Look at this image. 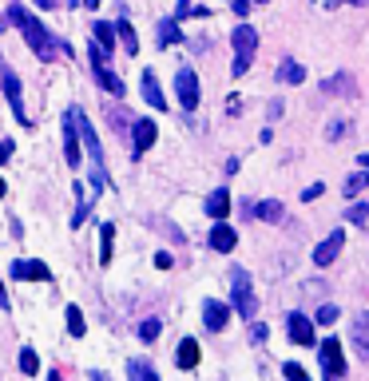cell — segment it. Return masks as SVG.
I'll use <instances>...</instances> for the list:
<instances>
[{
  "label": "cell",
  "instance_id": "obj_28",
  "mask_svg": "<svg viewBox=\"0 0 369 381\" xmlns=\"http://www.w3.org/2000/svg\"><path fill=\"white\" fill-rule=\"evenodd\" d=\"M20 373H40V358H36V349H20Z\"/></svg>",
  "mask_w": 369,
  "mask_h": 381
},
{
  "label": "cell",
  "instance_id": "obj_42",
  "mask_svg": "<svg viewBox=\"0 0 369 381\" xmlns=\"http://www.w3.org/2000/svg\"><path fill=\"white\" fill-rule=\"evenodd\" d=\"M12 159V143H0V163H8Z\"/></svg>",
  "mask_w": 369,
  "mask_h": 381
},
{
  "label": "cell",
  "instance_id": "obj_29",
  "mask_svg": "<svg viewBox=\"0 0 369 381\" xmlns=\"http://www.w3.org/2000/svg\"><path fill=\"white\" fill-rule=\"evenodd\" d=\"M83 330H88V326H83V314L76 306H68V333H72V338H83Z\"/></svg>",
  "mask_w": 369,
  "mask_h": 381
},
{
  "label": "cell",
  "instance_id": "obj_14",
  "mask_svg": "<svg viewBox=\"0 0 369 381\" xmlns=\"http://www.w3.org/2000/svg\"><path fill=\"white\" fill-rule=\"evenodd\" d=\"M139 88H143V99H147V104H151L155 111L167 108V95H163L159 79H155V72H151V68H143V76H139Z\"/></svg>",
  "mask_w": 369,
  "mask_h": 381
},
{
  "label": "cell",
  "instance_id": "obj_24",
  "mask_svg": "<svg viewBox=\"0 0 369 381\" xmlns=\"http://www.w3.org/2000/svg\"><path fill=\"white\" fill-rule=\"evenodd\" d=\"M115 36L123 40V48H128L131 56H139V36H135V28H131L128 20H119V24H115Z\"/></svg>",
  "mask_w": 369,
  "mask_h": 381
},
{
  "label": "cell",
  "instance_id": "obj_3",
  "mask_svg": "<svg viewBox=\"0 0 369 381\" xmlns=\"http://www.w3.org/2000/svg\"><path fill=\"white\" fill-rule=\"evenodd\" d=\"M230 286H235V310H239L246 322H255L258 314V298H255V286H250V274L242 266L230 270Z\"/></svg>",
  "mask_w": 369,
  "mask_h": 381
},
{
  "label": "cell",
  "instance_id": "obj_37",
  "mask_svg": "<svg viewBox=\"0 0 369 381\" xmlns=\"http://www.w3.org/2000/svg\"><path fill=\"white\" fill-rule=\"evenodd\" d=\"M321 190H326V187H321V183H310V187L302 190V199H306V203H314V199H318Z\"/></svg>",
  "mask_w": 369,
  "mask_h": 381
},
{
  "label": "cell",
  "instance_id": "obj_4",
  "mask_svg": "<svg viewBox=\"0 0 369 381\" xmlns=\"http://www.w3.org/2000/svg\"><path fill=\"white\" fill-rule=\"evenodd\" d=\"M318 358H321V373H326V378H346V358H341V342H337V338H326V342H321Z\"/></svg>",
  "mask_w": 369,
  "mask_h": 381
},
{
  "label": "cell",
  "instance_id": "obj_26",
  "mask_svg": "<svg viewBox=\"0 0 369 381\" xmlns=\"http://www.w3.org/2000/svg\"><path fill=\"white\" fill-rule=\"evenodd\" d=\"M255 215H258V219H266V222H282V203L266 199V203H258V206H255Z\"/></svg>",
  "mask_w": 369,
  "mask_h": 381
},
{
  "label": "cell",
  "instance_id": "obj_7",
  "mask_svg": "<svg viewBox=\"0 0 369 381\" xmlns=\"http://www.w3.org/2000/svg\"><path fill=\"white\" fill-rule=\"evenodd\" d=\"M12 278L17 282H48L52 270L40 258H20V262H12Z\"/></svg>",
  "mask_w": 369,
  "mask_h": 381
},
{
  "label": "cell",
  "instance_id": "obj_5",
  "mask_svg": "<svg viewBox=\"0 0 369 381\" xmlns=\"http://www.w3.org/2000/svg\"><path fill=\"white\" fill-rule=\"evenodd\" d=\"M92 76H96V79H99V88H108L115 99L123 95V79L115 76L112 68H108V60H103V52H99L96 44H92Z\"/></svg>",
  "mask_w": 369,
  "mask_h": 381
},
{
  "label": "cell",
  "instance_id": "obj_27",
  "mask_svg": "<svg viewBox=\"0 0 369 381\" xmlns=\"http://www.w3.org/2000/svg\"><path fill=\"white\" fill-rule=\"evenodd\" d=\"M369 187V171L361 167V171H353L350 179H346V195H361V190Z\"/></svg>",
  "mask_w": 369,
  "mask_h": 381
},
{
  "label": "cell",
  "instance_id": "obj_32",
  "mask_svg": "<svg viewBox=\"0 0 369 381\" xmlns=\"http://www.w3.org/2000/svg\"><path fill=\"white\" fill-rule=\"evenodd\" d=\"M350 222H353V226L369 222V203H353V206H350Z\"/></svg>",
  "mask_w": 369,
  "mask_h": 381
},
{
  "label": "cell",
  "instance_id": "obj_16",
  "mask_svg": "<svg viewBox=\"0 0 369 381\" xmlns=\"http://www.w3.org/2000/svg\"><path fill=\"white\" fill-rule=\"evenodd\" d=\"M235 242H239V235H235V226H226V222L219 219V226L210 231V246H215L219 254H230V251H235Z\"/></svg>",
  "mask_w": 369,
  "mask_h": 381
},
{
  "label": "cell",
  "instance_id": "obj_46",
  "mask_svg": "<svg viewBox=\"0 0 369 381\" xmlns=\"http://www.w3.org/2000/svg\"><path fill=\"white\" fill-rule=\"evenodd\" d=\"M350 4H369V0H350Z\"/></svg>",
  "mask_w": 369,
  "mask_h": 381
},
{
  "label": "cell",
  "instance_id": "obj_19",
  "mask_svg": "<svg viewBox=\"0 0 369 381\" xmlns=\"http://www.w3.org/2000/svg\"><path fill=\"white\" fill-rule=\"evenodd\" d=\"M175 362L183 365V369H195V365H199V342H195V338H183V342H179Z\"/></svg>",
  "mask_w": 369,
  "mask_h": 381
},
{
  "label": "cell",
  "instance_id": "obj_12",
  "mask_svg": "<svg viewBox=\"0 0 369 381\" xmlns=\"http://www.w3.org/2000/svg\"><path fill=\"white\" fill-rule=\"evenodd\" d=\"M286 330H290V342H298V346H314V322L306 314H294L286 318Z\"/></svg>",
  "mask_w": 369,
  "mask_h": 381
},
{
  "label": "cell",
  "instance_id": "obj_23",
  "mask_svg": "<svg viewBox=\"0 0 369 381\" xmlns=\"http://www.w3.org/2000/svg\"><path fill=\"white\" fill-rule=\"evenodd\" d=\"M179 40H183L179 20H163V24H159V40H155V44H159V48H171V44H179Z\"/></svg>",
  "mask_w": 369,
  "mask_h": 381
},
{
  "label": "cell",
  "instance_id": "obj_41",
  "mask_svg": "<svg viewBox=\"0 0 369 381\" xmlns=\"http://www.w3.org/2000/svg\"><path fill=\"white\" fill-rule=\"evenodd\" d=\"M239 99H242V95H230V104H226V111H230V115H239V111H242Z\"/></svg>",
  "mask_w": 369,
  "mask_h": 381
},
{
  "label": "cell",
  "instance_id": "obj_30",
  "mask_svg": "<svg viewBox=\"0 0 369 381\" xmlns=\"http://www.w3.org/2000/svg\"><path fill=\"white\" fill-rule=\"evenodd\" d=\"M128 378H135V381H139V378H143V381H155V369H151L147 362H139V358H135V362L128 365Z\"/></svg>",
  "mask_w": 369,
  "mask_h": 381
},
{
  "label": "cell",
  "instance_id": "obj_18",
  "mask_svg": "<svg viewBox=\"0 0 369 381\" xmlns=\"http://www.w3.org/2000/svg\"><path fill=\"white\" fill-rule=\"evenodd\" d=\"M203 211H207L210 219H226V215H230V195H226V190H215L207 203H203Z\"/></svg>",
  "mask_w": 369,
  "mask_h": 381
},
{
  "label": "cell",
  "instance_id": "obj_17",
  "mask_svg": "<svg viewBox=\"0 0 369 381\" xmlns=\"http://www.w3.org/2000/svg\"><path fill=\"white\" fill-rule=\"evenodd\" d=\"M321 92H326V95H357V84H353V76L341 72V76L326 79V84H321Z\"/></svg>",
  "mask_w": 369,
  "mask_h": 381
},
{
  "label": "cell",
  "instance_id": "obj_13",
  "mask_svg": "<svg viewBox=\"0 0 369 381\" xmlns=\"http://www.w3.org/2000/svg\"><path fill=\"white\" fill-rule=\"evenodd\" d=\"M226 322H230V310H226L223 302H215V298H207V302H203V326H207L210 333L226 330Z\"/></svg>",
  "mask_w": 369,
  "mask_h": 381
},
{
  "label": "cell",
  "instance_id": "obj_43",
  "mask_svg": "<svg viewBox=\"0 0 369 381\" xmlns=\"http://www.w3.org/2000/svg\"><path fill=\"white\" fill-rule=\"evenodd\" d=\"M0 310H8V294H4V286H0Z\"/></svg>",
  "mask_w": 369,
  "mask_h": 381
},
{
  "label": "cell",
  "instance_id": "obj_20",
  "mask_svg": "<svg viewBox=\"0 0 369 381\" xmlns=\"http://www.w3.org/2000/svg\"><path fill=\"white\" fill-rule=\"evenodd\" d=\"M112 246H115V226L112 222H99V262L103 266L112 262Z\"/></svg>",
  "mask_w": 369,
  "mask_h": 381
},
{
  "label": "cell",
  "instance_id": "obj_15",
  "mask_svg": "<svg viewBox=\"0 0 369 381\" xmlns=\"http://www.w3.org/2000/svg\"><path fill=\"white\" fill-rule=\"evenodd\" d=\"M350 338H353V349H357V358H361V362H369V310L353 318Z\"/></svg>",
  "mask_w": 369,
  "mask_h": 381
},
{
  "label": "cell",
  "instance_id": "obj_11",
  "mask_svg": "<svg viewBox=\"0 0 369 381\" xmlns=\"http://www.w3.org/2000/svg\"><path fill=\"white\" fill-rule=\"evenodd\" d=\"M155 135H159L155 119H135V124H131V143H135V159L143 155L151 143H155Z\"/></svg>",
  "mask_w": 369,
  "mask_h": 381
},
{
  "label": "cell",
  "instance_id": "obj_47",
  "mask_svg": "<svg viewBox=\"0 0 369 381\" xmlns=\"http://www.w3.org/2000/svg\"><path fill=\"white\" fill-rule=\"evenodd\" d=\"M255 4H266V0H255Z\"/></svg>",
  "mask_w": 369,
  "mask_h": 381
},
{
  "label": "cell",
  "instance_id": "obj_9",
  "mask_svg": "<svg viewBox=\"0 0 369 381\" xmlns=\"http://www.w3.org/2000/svg\"><path fill=\"white\" fill-rule=\"evenodd\" d=\"M0 88H4L8 104H12V115L28 127V111H24V104H20V79H17V72H0Z\"/></svg>",
  "mask_w": 369,
  "mask_h": 381
},
{
  "label": "cell",
  "instance_id": "obj_10",
  "mask_svg": "<svg viewBox=\"0 0 369 381\" xmlns=\"http://www.w3.org/2000/svg\"><path fill=\"white\" fill-rule=\"evenodd\" d=\"M341 246H346V231H334L330 238H321L318 246H314V262H318V266H330L337 254H341Z\"/></svg>",
  "mask_w": 369,
  "mask_h": 381
},
{
  "label": "cell",
  "instance_id": "obj_45",
  "mask_svg": "<svg viewBox=\"0 0 369 381\" xmlns=\"http://www.w3.org/2000/svg\"><path fill=\"white\" fill-rule=\"evenodd\" d=\"M4 190H8V183H4V179H0V199H4Z\"/></svg>",
  "mask_w": 369,
  "mask_h": 381
},
{
  "label": "cell",
  "instance_id": "obj_1",
  "mask_svg": "<svg viewBox=\"0 0 369 381\" xmlns=\"http://www.w3.org/2000/svg\"><path fill=\"white\" fill-rule=\"evenodd\" d=\"M8 20H12V24H17L20 32H24L28 48H32V52L40 56V60H44V63H52V60H56V52H60V44H56V32H48V28H44V24H40V20L32 16V12H24V8H20L17 0L8 4Z\"/></svg>",
  "mask_w": 369,
  "mask_h": 381
},
{
  "label": "cell",
  "instance_id": "obj_40",
  "mask_svg": "<svg viewBox=\"0 0 369 381\" xmlns=\"http://www.w3.org/2000/svg\"><path fill=\"white\" fill-rule=\"evenodd\" d=\"M250 338H255V342H266V326H258L255 322V326H250Z\"/></svg>",
  "mask_w": 369,
  "mask_h": 381
},
{
  "label": "cell",
  "instance_id": "obj_22",
  "mask_svg": "<svg viewBox=\"0 0 369 381\" xmlns=\"http://www.w3.org/2000/svg\"><path fill=\"white\" fill-rule=\"evenodd\" d=\"M92 32H96V48L112 56V48H115V24H103V20H99V24H96Z\"/></svg>",
  "mask_w": 369,
  "mask_h": 381
},
{
  "label": "cell",
  "instance_id": "obj_39",
  "mask_svg": "<svg viewBox=\"0 0 369 381\" xmlns=\"http://www.w3.org/2000/svg\"><path fill=\"white\" fill-rule=\"evenodd\" d=\"M155 266H159V270H167V266H171V254H167V251H159V254H155Z\"/></svg>",
  "mask_w": 369,
  "mask_h": 381
},
{
  "label": "cell",
  "instance_id": "obj_48",
  "mask_svg": "<svg viewBox=\"0 0 369 381\" xmlns=\"http://www.w3.org/2000/svg\"><path fill=\"white\" fill-rule=\"evenodd\" d=\"M0 72H4V68H0Z\"/></svg>",
  "mask_w": 369,
  "mask_h": 381
},
{
  "label": "cell",
  "instance_id": "obj_34",
  "mask_svg": "<svg viewBox=\"0 0 369 381\" xmlns=\"http://www.w3.org/2000/svg\"><path fill=\"white\" fill-rule=\"evenodd\" d=\"M179 16H207V8H199V4H191V0H179L175 20H179Z\"/></svg>",
  "mask_w": 369,
  "mask_h": 381
},
{
  "label": "cell",
  "instance_id": "obj_36",
  "mask_svg": "<svg viewBox=\"0 0 369 381\" xmlns=\"http://www.w3.org/2000/svg\"><path fill=\"white\" fill-rule=\"evenodd\" d=\"M282 373H286V378H298V381L306 378V369H302L298 362H286V365H282Z\"/></svg>",
  "mask_w": 369,
  "mask_h": 381
},
{
  "label": "cell",
  "instance_id": "obj_44",
  "mask_svg": "<svg viewBox=\"0 0 369 381\" xmlns=\"http://www.w3.org/2000/svg\"><path fill=\"white\" fill-rule=\"evenodd\" d=\"M357 163H361V167H366V171H369V151H366V155H361V159H357Z\"/></svg>",
  "mask_w": 369,
  "mask_h": 381
},
{
  "label": "cell",
  "instance_id": "obj_31",
  "mask_svg": "<svg viewBox=\"0 0 369 381\" xmlns=\"http://www.w3.org/2000/svg\"><path fill=\"white\" fill-rule=\"evenodd\" d=\"M159 330H163L159 318H143V326H139V338H143V342H155V338H159Z\"/></svg>",
  "mask_w": 369,
  "mask_h": 381
},
{
  "label": "cell",
  "instance_id": "obj_33",
  "mask_svg": "<svg viewBox=\"0 0 369 381\" xmlns=\"http://www.w3.org/2000/svg\"><path fill=\"white\" fill-rule=\"evenodd\" d=\"M337 322V306H321L318 318H314V326H334Z\"/></svg>",
  "mask_w": 369,
  "mask_h": 381
},
{
  "label": "cell",
  "instance_id": "obj_8",
  "mask_svg": "<svg viewBox=\"0 0 369 381\" xmlns=\"http://www.w3.org/2000/svg\"><path fill=\"white\" fill-rule=\"evenodd\" d=\"M64 155L76 167L80 163V127H76V108L64 111Z\"/></svg>",
  "mask_w": 369,
  "mask_h": 381
},
{
  "label": "cell",
  "instance_id": "obj_21",
  "mask_svg": "<svg viewBox=\"0 0 369 381\" xmlns=\"http://www.w3.org/2000/svg\"><path fill=\"white\" fill-rule=\"evenodd\" d=\"M278 79H282V84H302L306 68L298 60H282V63H278Z\"/></svg>",
  "mask_w": 369,
  "mask_h": 381
},
{
  "label": "cell",
  "instance_id": "obj_2",
  "mask_svg": "<svg viewBox=\"0 0 369 381\" xmlns=\"http://www.w3.org/2000/svg\"><path fill=\"white\" fill-rule=\"evenodd\" d=\"M230 44H235V76H246L250 72V60H255V52H258V32L250 28V24H239L235 28V36H230Z\"/></svg>",
  "mask_w": 369,
  "mask_h": 381
},
{
  "label": "cell",
  "instance_id": "obj_6",
  "mask_svg": "<svg viewBox=\"0 0 369 381\" xmlns=\"http://www.w3.org/2000/svg\"><path fill=\"white\" fill-rule=\"evenodd\" d=\"M175 95H179V104L187 111L199 108V76H195V68H179V76H175Z\"/></svg>",
  "mask_w": 369,
  "mask_h": 381
},
{
  "label": "cell",
  "instance_id": "obj_25",
  "mask_svg": "<svg viewBox=\"0 0 369 381\" xmlns=\"http://www.w3.org/2000/svg\"><path fill=\"white\" fill-rule=\"evenodd\" d=\"M76 195H80V206H76V215H72V226H80V222L88 219V211H92V199H96V195H88L80 183H76Z\"/></svg>",
  "mask_w": 369,
  "mask_h": 381
},
{
  "label": "cell",
  "instance_id": "obj_35",
  "mask_svg": "<svg viewBox=\"0 0 369 381\" xmlns=\"http://www.w3.org/2000/svg\"><path fill=\"white\" fill-rule=\"evenodd\" d=\"M330 139H341V135H350V119H337V124H330V131H326Z\"/></svg>",
  "mask_w": 369,
  "mask_h": 381
},
{
  "label": "cell",
  "instance_id": "obj_38",
  "mask_svg": "<svg viewBox=\"0 0 369 381\" xmlns=\"http://www.w3.org/2000/svg\"><path fill=\"white\" fill-rule=\"evenodd\" d=\"M250 4H255V0H230V8H235L239 16H246V12H250Z\"/></svg>",
  "mask_w": 369,
  "mask_h": 381
}]
</instances>
